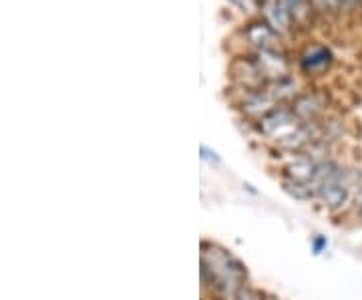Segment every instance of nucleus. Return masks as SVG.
Here are the masks:
<instances>
[{
    "mask_svg": "<svg viewBox=\"0 0 362 300\" xmlns=\"http://www.w3.org/2000/svg\"><path fill=\"white\" fill-rule=\"evenodd\" d=\"M294 18H302L310 8V0H280Z\"/></svg>",
    "mask_w": 362,
    "mask_h": 300,
    "instance_id": "10",
    "label": "nucleus"
},
{
    "mask_svg": "<svg viewBox=\"0 0 362 300\" xmlns=\"http://www.w3.org/2000/svg\"><path fill=\"white\" fill-rule=\"evenodd\" d=\"M233 300H259V296L256 290H252L247 284H244V287L240 288V292L235 294V299Z\"/></svg>",
    "mask_w": 362,
    "mask_h": 300,
    "instance_id": "13",
    "label": "nucleus"
},
{
    "mask_svg": "<svg viewBox=\"0 0 362 300\" xmlns=\"http://www.w3.org/2000/svg\"><path fill=\"white\" fill-rule=\"evenodd\" d=\"M244 39L247 45H252L256 51L264 49H278L280 42V33L268 23V21H252L244 28Z\"/></svg>",
    "mask_w": 362,
    "mask_h": 300,
    "instance_id": "4",
    "label": "nucleus"
},
{
    "mask_svg": "<svg viewBox=\"0 0 362 300\" xmlns=\"http://www.w3.org/2000/svg\"><path fill=\"white\" fill-rule=\"evenodd\" d=\"M310 4L320 13H334L342 6V0H310Z\"/></svg>",
    "mask_w": 362,
    "mask_h": 300,
    "instance_id": "11",
    "label": "nucleus"
},
{
    "mask_svg": "<svg viewBox=\"0 0 362 300\" xmlns=\"http://www.w3.org/2000/svg\"><path fill=\"white\" fill-rule=\"evenodd\" d=\"M358 202H361V204H362V192H361V194H358Z\"/></svg>",
    "mask_w": 362,
    "mask_h": 300,
    "instance_id": "15",
    "label": "nucleus"
},
{
    "mask_svg": "<svg viewBox=\"0 0 362 300\" xmlns=\"http://www.w3.org/2000/svg\"><path fill=\"white\" fill-rule=\"evenodd\" d=\"M356 0H342V4H354Z\"/></svg>",
    "mask_w": 362,
    "mask_h": 300,
    "instance_id": "14",
    "label": "nucleus"
},
{
    "mask_svg": "<svg viewBox=\"0 0 362 300\" xmlns=\"http://www.w3.org/2000/svg\"><path fill=\"white\" fill-rule=\"evenodd\" d=\"M230 2H233L244 13H258V11H262V6H264L262 0H230Z\"/></svg>",
    "mask_w": 362,
    "mask_h": 300,
    "instance_id": "12",
    "label": "nucleus"
},
{
    "mask_svg": "<svg viewBox=\"0 0 362 300\" xmlns=\"http://www.w3.org/2000/svg\"><path fill=\"white\" fill-rule=\"evenodd\" d=\"M292 111H294V115H296L300 121H312V119L316 117V115L322 111L320 97H318V95H314V93L300 95L296 101H294Z\"/></svg>",
    "mask_w": 362,
    "mask_h": 300,
    "instance_id": "8",
    "label": "nucleus"
},
{
    "mask_svg": "<svg viewBox=\"0 0 362 300\" xmlns=\"http://www.w3.org/2000/svg\"><path fill=\"white\" fill-rule=\"evenodd\" d=\"M252 59L256 61L259 73L264 75V79L268 83H274V81H280V79L288 77V71H290L288 59L278 49L256 51L252 54Z\"/></svg>",
    "mask_w": 362,
    "mask_h": 300,
    "instance_id": "2",
    "label": "nucleus"
},
{
    "mask_svg": "<svg viewBox=\"0 0 362 300\" xmlns=\"http://www.w3.org/2000/svg\"><path fill=\"white\" fill-rule=\"evenodd\" d=\"M233 79L246 87V91H259L268 85V81L264 79V75L259 73L258 65L252 57H240L232 63Z\"/></svg>",
    "mask_w": 362,
    "mask_h": 300,
    "instance_id": "3",
    "label": "nucleus"
},
{
    "mask_svg": "<svg viewBox=\"0 0 362 300\" xmlns=\"http://www.w3.org/2000/svg\"><path fill=\"white\" fill-rule=\"evenodd\" d=\"M286 192L288 194H292L298 200H308V197L314 196V185L312 183H304V182H294V180H290V182L284 183Z\"/></svg>",
    "mask_w": 362,
    "mask_h": 300,
    "instance_id": "9",
    "label": "nucleus"
},
{
    "mask_svg": "<svg viewBox=\"0 0 362 300\" xmlns=\"http://www.w3.org/2000/svg\"><path fill=\"white\" fill-rule=\"evenodd\" d=\"M332 63V51L328 47H312L302 54L300 67L306 75H316L322 73Z\"/></svg>",
    "mask_w": 362,
    "mask_h": 300,
    "instance_id": "6",
    "label": "nucleus"
},
{
    "mask_svg": "<svg viewBox=\"0 0 362 300\" xmlns=\"http://www.w3.org/2000/svg\"><path fill=\"white\" fill-rule=\"evenodd\" d=\"M316 192H318V196H320V200L324 202V206H328V208L332 209L340 208V206L346 204V200H349V190H346L344 183L340 182V171H338L337 175L324 180V182L316 188Z\"/></svg>",
    "mask_w": 362,
    "mask_h": 300,
    "instance_id": "5",
    "label": "nucleus"
},
{
    "mask_svg": "<svg viewBox=\"0 0 362 300\" xmlns=\"http://www.w3.org/2000/svg\"><path fill=\"white\" fill-rule=\"evenodd\" d=\"M264 13H266V21L278 33H288L292 28L294 16L290 14V11L286 8L280 0H268V2H264Z\"/></svg>",
    "mask_w": 362,
    "mask_h": 300,
    "instance_id": "7",
    "label": "nucleus"
},
{
    "mask_svg": "<svg viewBox=\"0 0 362 300\" xmlns=\"http://www.w3.org/2000/svg\"><path fill=\"white\" fill-rule=\"evenodd\" d=\"M202 276L207 287L230 300L235 299L240 288L246 284L244 266L230 252L214 244L202 246Z\"/></svg>",
    "mask_w": 362,
    "mask_h": 300,
    "instance_id": "1",
    "label": "nucleus"
}]
</instances>
